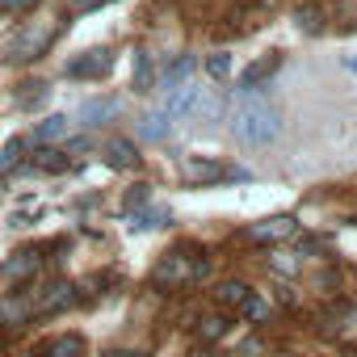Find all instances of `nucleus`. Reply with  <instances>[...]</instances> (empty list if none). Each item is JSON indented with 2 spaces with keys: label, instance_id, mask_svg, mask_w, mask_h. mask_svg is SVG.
<instances>
[{
  "label": "nucleus",
  "instance_id": "nucleus-1",
  "mask_svg": "<svg viewBox=\"0 0 357 357\" xmlns=\"http://www.w3.org/2000/svg\"><path fill=\"white\" fill-rule=\"evenodd\" d=\"M231 130L248 147H269L282 135V118H278V109L269 101H244L236 109V118H231Z\"/></svg>",
  "mask_w": 357,
  "mask_h": 357
},
{
  "label": "nucleus",
  "instance_id": "nucleus-2",
  "mask_svg": "<svg viewBox=\"0 0 357 357\" xmlns=\"http://www.w3.org/2000/svg\"><path fill=\"white\" fill-rule=\"evenodd\" d=\"M206 269H211V265H206L202 257L176 248V252H164V261L151 269V286H160V290H181V286L206 278Z\"/></svg>",
  "mask_w": 357,
  "mask_h": 357
},
{
  "label": "nucleus",
  "instance_id": "nucleus-3",
  "mask_svg": "<svg viewBox=\"0 0 357 357\" xmlns=\"http://www.w3.org/2000/svg\"><path fill=\"white\" fill-rule=\"evenodd\" d=\"M51 43H55V30H51V26H26V30L5 47V59H9V63H34V59H43V55L51 51Z\"/></svg>",
  "mask_w": 357,
  "mask_h": 357
},
{
  "label": "nucleus",
  "instance_id": "nucleus-4",
  "mask_svg": "<svg viewBox=\"0 0 357 357\" xmlns=\"http://www.w3.org/2000/svg\"><path fill=\"white\" fill-rule=\"evenodd\" d=\"M181 176H185V185H219V181H236L244 172H236V168H227V164H219L211 155H185Z\"/></svg>",
  "mask_w": 357,
  "mask_h": 357
},
{
  "label": "nucleus",
  "instance_id": "nucleus-5",
  "mask_svg": "<svg viewBox=\"0 0 357 357\" xmlns=\"http://www.w3.org/2000/svg\"><path fill=\"white\" fill-rule=\"evenodd\" d=\"M109 68H114V51L93 47V51H84L80 59H72V63H68V76H76V80H105V76H109Z\"/></svg>",
  "mask_w": 357,
  "mask_h": 357
},
{
  "label": "nucleus",
  "instance_id": "nucleus-6",
  "mask_svg": "<svg viewBox=\"0 0 357 357\" xmlns=\"http://www.w3.org/2000/svg\"><path fill=\"white\" fill-rule=\"evenodd\" d=\"M43 269V252L38 248H26V252H17L13 261H5V265H0V286H13V282H26V278H34Z\"/></svg>",
  "mask_w": 357,
  "mask_h": 357
},
{
  "label": "nucleus",
  "instance_id": "nucleus-7",
  "mask_svg": "<svg viewBox=\"0 0 357 357\" xmlns=\"http://www.w3.org/2000/svg\"><path fill=\"white\" fill-rule=\"evenodd\" d=\"M294 231H298L294 215H273V219L252 223V227H248V240H257V244H278V240H286V236H294Z\"/></svg>",
  "mask_w": 357,
  "mask_h": 357
},
{
  "label": "nucleus",
  "instance_id": "nucleus-8",
  "mask_svg": "<svg viewBox=\"0 0 357 357\" xmlns=\"http://www.w3.org/2000/svg\"><path fill=\"white\" fill-rule=\"evenodd\" d=\"M278 68H282V55H278V51H269V55H261V59H252V63H248V68L240 72V89H244V93H252V89H261V84H265V80H269V76H273Z\"/></svg>",
  "mask_w": 357,
  "mask_h": 357
},
{
  "label": "nucleus",
  "instance_id": "nucleus-9",
  "mask_svg": "<svg viewBox=\"0 0 357 357\" xmlns=\"http://www.w3.org/2000/svg\"><path fill=\"white\" fill-rule=\"evenodd\" d=\"M76 303V290L68 286V282H51L38 298H34V315H55V311H63V307H72Z\"/></svg>",
  "mask_w": 357,
  "mask_h": 357
},
{
  "label": "nucleus",
  "instance_id": "nucleus-10",
  "mask_svg": "<svg viewBox=\"0 0 357 357\" xmlns=\"http://www.w3.org/2000/svg\"><path fill=\"white\" fill-rule=\"evenodd\" d=\"M198 105V89L185 80V84H176V89H168V101H164V118H181V114H190Z\"/></svg>",
  "mask_w": 357,
  "mask_h": 357
},
{
  "label": "nucleus",
  "instance_id": "nucleus-11",
  "mask_svg": "<svg viewBox=\"0 0 357 357\" xmlns=\"http://www.w3.org/2000/svg\"><path fill=\"white\" fill-rule=\"evenodd\" d=\"M101 151H105V164H109V168H122V172H126V168H139V151H135L130 139H109Z\"/></svg>",
  "mask_w": 357,
  "mask_h": 357
},
{
  "label": "nucleus",
  "instance_id": "nucleus-12",
  "mask_svg": "<svg viewBox=\"0 0 357 357\" xmlns=\"http://www.w3.org/2000/svg\"><path fill=\"white\" fill-rule=\"evenodd\" d=\"M34 357H84V340H80L76 332H63V336L47 340L43 353H34Z\"/></svg>",
  "mask_w": 357,
  "mask_h": 357
},
{
  "label": "nucleus",
  "instance_id": "nucleus-13",
  "mask_svg": "<svg viewBox=\"0 0 357 357\" xmlns=\"http://www.w3.org/2000/svg\"><path fill=\"white\" fill-rule=\"evenodd\" d=\"M248 294H252V286H248V282H223V286L215 290L219 307H227V311H240V307L248 303Z\"/></svg>",
  "mask_w": 357,
  "mask_h": 357
},
{
  "label": "nucleus",
  "instance_id": "nucleus-14",
  "mask_svg": "<svg viewBox=\"0 0 357 357\" xmlns=\"http://www.w3.org/2000/svg\"><path fill=\"white\" fill-rule=\"evenodd\" d=\"M118 114V101L114 97H101V101H84L80 105V122L84 126H97V122H105V118H114Z\"/></svg>",
  "mask_w": 357,
  "mask_h": 357
},
{
  "label": "nucleus",
  "instance_id": "nucleus-15",
  "mask_svg": "<svg viewBox=\"0 0 357 357\" xmlns=\"http://www.w3.org/2000/svg\"><path fill=\"white\" fill-rule=\"evenodd\" d=\"M194 68H198V59H194V55H176V59H172V63L164 68V84H168V89H176V84H185Z\"/></svg>",
  "mask_w": 357,
  "mask_h": 357
},
{
  "label": "nucleus",
  "instance_id": "nucleus-16",
  "mask_svg": "<svg viewBox=\"0 0 357 357\" xmlns=\"http://www.w3.org/2000/svg\"><path fill=\"white\" fill-rule=\"evenodd\" d=\"M151 80H155V68H151V55H147V51H135V76H130V84H135V93H151Z\"/></svg>",
  "mask_w": 357,
  "mask_h": 357
},
{
  "label": "nucleus",
  "instance_id": "nucleus-17",
  "mask_svg": "<svg viewBox=\"0 0 357 357\" xmlns=\"http://www.w3.org/2000/svg\"><path fill=\"white\" fill-rule=\"evenodd\" d=\"M47 97H51V89H47L43 80H30V84H22V93H17V109H38Z\"/></svg>",
  "mask_w": 357,
  "mask_h": 357
},
{
  "label": "nucleus",
  "instance_id": "nucleus-18",
  "mask_svg": "<svg viewBox=\"0 0 357 357\" xmlns=\"http://www.w3.org/2000/svg\"><path fill=\"white\" fill-rule=\"evenodd\" d=\"M68 164H72V155H68V151H55V147H43V151H38V160H34V168H38V172H63Z\"/></svg>",
  "mask_w": 357,
  "mask_h": 357
},
{
  "label": "nucleus",
  "instance_id": "nucleus-19",
  "mask_svg": "<svg viewBox=\"0 0 357 357\" xmlns=\"http://www.w3.org/2000/svg\"><path fill=\"white\" fill-rule=\"evenodd\" d=\"M227 324H231L227 315H202V319H198V336H202V340H219V336L227 332Z\"/></svg>",
  "mask_w": 357,
  "mask_h": 357
},
{
  "label": "nucleus",
  "instance_id": "nucleus-20",
  "mask_svg": "<svg viewBox=\"0 0 357 357\" xmlns=\"http://www.w3.org/2000/svg\"><path fill=\"white\" fill-rule=\"evenodd\" d=\"M168 126H172V118H164V114H147L143 126H139V135H143V139H164Z\"/></svg>",
  "mask_w": 357,
  "mask_h": 357
},
{
  "label": "nucleus",
  "instance_id": "nucleus-21",
  "mask_svg": "<svg viewBox=\"0 0 357 357\" xmlns=\"http://www.w3.org/2000/svg\"><path fill=\"white\" fill-rule=\"evenodd\" d=\"M63 130H68V118H59V114H55V118H47V122L38 126V135H34V139H38V143H55V139H63Z\"/></svg>",
  "mask_w": 357,
  "mask_h": 357
},
{
  "label": "nucleus",
  "instance_id": "nucleus-22",
  "mask_svg": "<svg viewBox=\"0 0 357 357\" xmlns=\"http://www.w3.org/2000/svg\"><path fill=\"white\" fill-rule=\"evenodd\" d=\"M236 315H244V319H248V324H261V319H265V315H269V307H265V298H261V294H257V290H252V294H248V303H244V307H240V311H236Z\"/></svg>",
  "mask_w": 357,
  "mask_h": 357
},
{
  "label": "nucleus",
  "instance_id": "nucleus-23",
  "mask_svg": "<svg viewBox=\"0 0 357 357\" xmlns=\"http://www.w3.org/2000/svg\"><path fill=\"white\" fill-rule=\"evenodd\" d=\"M22 155H26V143L22 139H9L5 143V155H0V172H9L13 164H22Z\"/></svg>",
  "mask_w": 357,
  "mask_h": 357
},
{
  "label": "nucleus",
  "instance_id": "nucleus-24",
  "mask_svg": "<svg viewBox=\"0 0 357 357\" xmlns=\"http://www.w3.org/2000/svg\"><path fill=\"white\" fill-rule=\"evenodd\" d=\"M164 223H168V211H139V215H135V227H139V231L164 227Z\"/></svg>",
  "mask_w": 357,
  "mask_h": 357
},
{
  "label": "nucleus",
  "instance_id": "nucleus-25",
  "mask_svg": "<svg viewBox=\"0 0 357 357\" xmlns=\"http://www.w3.org/2000/svg\"><path fill=\"white\" fill-rule=\"evenodd\" d=\"M206 72H211L215 80H223V76L231 72V59H227V55H211V59H206Z\"/></svg>",
  "mask_w": 357,
  "mask_h": 357
},
{
  "label": "nucleus",
  "instance_id": "nucleus-26",
  "mask_svg": "<svg viewBox=\"0 0 357 357\" xmlns=\"http://www.w3.org/2000/svg\"><path fill=\"white\" fill-rule=\"evenodd\" d=\"M151 198V185H130V194H126V211H135V206H143Z\"/></svg>",
  "mask_w": 357,
  "mask_h": 357
},
{
  "label": "nucleus",
  "instance_id": "nucleus-27",
  "mask_svg": "<svg viewBox=\"0 0 357 357\" xmlns=\"http://www.w3.org/2000/svg\"><path fill=\"white\" fill-rule=\"evenodd\" d=\"M298 30H311L315 34L319 30V13L315 9H298Z\"/></svg>",
  "mask_w": 357,
  "mask_h": 357
},
{
  "label": "nucleus",
  "instance_id": "nucleus-28",
  "mask_svg": "<svg viewBox=\"0 0 357 357\" xmlns=\"http://www.w3.org/2000/svg\"><path fill=\"white\" fill-rule=\"evenodd\" d=\"M17 9H30V0H0V13H17Z\"/></svg>",
  "mask_w": 357,
  "mask_h": 357
},
{
  "label": "nucleus",
  "instance_id": "nucleus-29",
  "mask_svg": "<svg viewBox=\"0 0 357 357\" xmlns=\"http://www.w3.org/2000/svg\"><path fill=\"white\" fill-rule=\"evenodd\" d=\"M101 5H109V0H76L80 13H93V9H101Z\"/></svg>",
  "mask_w": 357,
  "mask_h": 357
},
{
  "label": "nucleus",
  "instance_id": "nucleus-30",
  "mask_svg": "<svg viewBox=\"0 0 357 357\" xmlns=\"http://www.w3.org/2000/svg\"><path fill=\"white\" fill-rule=\"evenodd\" d=\"M190 357H215V353H211V349H198V353H190Z\"/></svg>",
  "mask_w": 357,
  "mask_h": 357
},
{
  "label": "nucleus",
  "instance_id": "nucleus-31",
  "mask_svg": "<svg viewBox=\"0 0 357 357\" xmlns=\"http://www.w3.org/2000/svg\"><path fill=\"white\" fill-rule=\"evenodd\" d=\"M109 357H143V353H109Z\"/></svg>",
  "mask_w": 357,
  "mask_h": 357
},
{
  "label": "nucleus",
  "instance_id": "nucleus-32",
  "mask_svg": "<svg viewBox=\"0 0 357 357\" xmlns=\"http://www.w3.org/2000/svg\"><path fill=\"white\" fill-rule=\"evenodd\" d=\"M17 357H34V353H17Z\"/></svg>",
  "mask_w": 357,
  "mask_h": 357
},
{
  "label": "nucleus",
  "instance_id": "nucleus-33",
  "mask_svg": "<svg viewBox=\"0 0 357 357\" xmlns=\"http://www.w3.org/2000/svg\"><path fill=\"white\" fill-rule=\"evenodd\" d=\"M353 357H357V353H353Z\"/></svg>",
  "mask_w": 357,
  "mask_h": 357
}]
</instances>
